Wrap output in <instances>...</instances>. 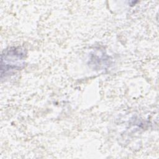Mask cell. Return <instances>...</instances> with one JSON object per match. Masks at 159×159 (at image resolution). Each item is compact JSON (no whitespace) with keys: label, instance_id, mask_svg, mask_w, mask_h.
I'll return each instance as SVG.
<instances>
[{"label":"cell","instance_id":"obj_1","mask_svg":"<svg viewBox=\"0 0 159 159\" xmlns=\"http://www.w3.org/2000/svg\"><path fill=\"white\" fill-rule=\"evenodd\" d=\"M25 54L20 48L12 47L4 50L1 56V73H10L22 68Z\"/></svg>","mask_w":159,"mask_h":159}]
</instances>
